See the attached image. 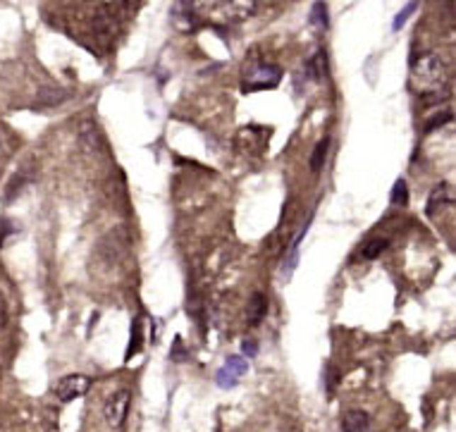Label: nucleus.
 Wrapping results in <instances>:
<instances>
[{
    "instance_id": "1",
    "label": "nucleus",
    "mask_w": 456,
    "mask_h": 432,
    "mask_svg": "<svg viewBox=\"0 0 456 432\" xmlns=\"http://www.w3.org/2000/svg\"><path fill=\"white\" fill-rule=\"evenodd\" d=\"M411 79L413 87H418L421 91L438 94L440 87L445 84V62L435 53H423L411 65Z\"/></svg>"
},
{
    "instance_id": "2",
    "label": "nucleus",
    "mask_w": 456,
    "mask_h": 432,
    "mask_svg": "<svg viewBox=\"0 0 456 432\" xmlns=\"http://www.w3.org/2000/svg\"><path fill=\"white\" fill-rule=\"evenodd\" d=\"M282 82V70L277 65H268V62H256L253 67L244 72V91L251 94V91H268L275 89L277 84Z\"/></svg>"
},
{
    "instance_id": "3",
    "label": "nucleus",
    "mask_w": 456,
    "mask_h": 432,
    "mask_svg": "<svg viewBox=\"0 0 456 432\" xmlns=\"http://www.w3.org/2000/svg\"><path fill=\"white\" fill-rule=\"evenodd\" d=\"M196 8H204V10H211L213 17L218 22H225V24H239V22H246L253 12H256V5L253 3H201Z\"/></svg>"
},
{
    "instance_id": "4",
    "label": "nucleus",
    "mask_w": 456,
    "mask_h": 432,
    "mask_svg": "<svg viewBox=\"0 0 456 432\" xmlns=\"http://www.w3.org/2000/svg\"><path fill=\"white\" fill-rule=\"evenodd\" d=\"M129 406H132V392L129 389H115L113 394L103 404V418L113 430H120L127 423Z\"/></svg>"
},
{
    "instance_id": "5",
    "label": "nucleus",
    "mask_w": 456,
    "mask_h": 432,
    "mask_svg": "<svg viewBox=\"0 0 456 432\" xmlns=\"http://www.w3.org/2000/svg\"><path fill=\"white\" fill-rule=\"evenodd\" d=\"M246 370H249V363L244 361V356H230L215 375V382H218V387L230 389L246 375Z\"/></svg>"
},
{
    "instance_id": "6",
    "label": "nucleus",
    "mask_w": 456,
    "mask_h": 432,
    "mask_svg": "<svg viewBox=\"0 0 456 432\" xmlns=\"http://www.w3.org/2000/svg\"><path fill=\"white\" fill-rule=\"evenodd\" d=\"M91 387V377L87 375H67L60 380V384L55 387V394L60 401H72V399L87 394Z\"/></svg>"
},
{
    "instance_id": "7",
    "label": "nucleus",
    "mask_w": 456,
    "mask_h": 432,
    "mask_svg": "<svg viewBox=\"0 0 456 432\" xmlns=\"http://www.w3.org/2000/svg\"><path fill=\"white\" fill-rule=\"evenodd\" d=\"M328 74H330L328 55H325V50L321 48L308 62H306V79L308 82H325L328 79Z\"/></svg>"
},
{
    "instance_id": "8",
    "label": "nucleus",
    "mask_w": 456,
    "mask_h": 432,
    "mask_svg": "<svg viewBox=\"0 0 456 432\" xmlns=\"http://www.w3.org/2000/svg\"><path fill=\"white\" fill-rule=\"evenodd\" d=\"M69 98V91L57 89V87H43L36 94V106L38 108H57Z\"/></svg>"
},
{
    "instance_id": "9",
    "label": "nucleus",
    "mask_w": 456,
    "mask_h": 432,
    "mask_svg": "<svg viewBox=\"0 0 456 432\" xmlns=\"http://www.w3.org/2000/svg\"><path fill=\"white\" fill-rule=\"evenodd\" d=\"M368 428H370V416L361 409H351L342 418L344 432H366Z\"/></svg>"
},
{
    "instance_id": "10",
    "label": "nucleus",
    "mask_w": 456,
    "mask_h": 432,
    "mask_svg": "<svg viewBox=\"0 0 456 432\" xmlns=\"http://www.w3.org/2000/svg\"><path fill=\"white\" fill-rule=\"evenodd\" d=\"M174 24H177L182 31H191L196 27V5L194 3L174 5Z\"/></svg>"
},
{
    "instance_id": "11",
    "label": "nucleus",
    "mask_w": 456,
    "mask_h": 432,
    "mask_svg": "<svg viewBox=\"0 0 456 432\" xmlns=\"http://www.w3.org/2000/svg\"><path fill=\"white\" fill-rule=\"evenodd\" d=\"M445 203H454V192H452V187H449V184H440V187L433 189V194H430L426 213L435 215L440 208H445Z\"/></svg>"
},
{
    "instance_id": "12",
    "label": "nucleus",
    "mask_w": 456,
    "mask_h": 432,
    "mask_svg": "<svg viewBox=\"0 0 456 432\" xmlns=\"http://www.w3.org/2000/svg\"><path fill=\"white\" fill-rule=\"evenodd\" d=\"M265 313H268V301H265L263 294H253L251 304H249V325L256 327L263 323Z\"/></svg>"
},
{
    "instance_id": "13",
    "label": "nucleus",
    "mask_w": 456,
    "mask_h": 432,
    "mask_svg": "<svg viewBox=\"0 0 456 432\" xmlns=\"http://www.w3.org/2000/svg\"><path fill=\"white\" fill-rule=\"evenodd\" d=\"M328 150H330V136H325V139L318 141V146L313 148V153H311L308 165H311L313 172H321V170H323L325 160H328Z\"/></svg>"
},
{
    "instance_id": "14",
    "label": "nucleus",
    "mask_w": 456,
    "mask_h": 432,
    "mask_svg": "<svg viewBox=\"0 0 456 432\" xmlns=\"http://www.w3.org/2000/svg\"><path fill=\"white\" fill-rule=\"evenodd\" d=\"M311 24L318 27L321 31H325L330 27V19H328V5L325 3H313V8H311Z\"/></svg>"
},
{
    "instance_id": "15",
    "label": "nucleus",
    "mask_w": 456,
    "mask_h": 432,
    "mask_svg": "<svg viewBox=\"0 0 456 432\" xmlns=\"http://www.w3.org/2000/svg\"><path fill=\"white\" fill-rule=\"evenodd\" d=\"M392 206H396V208H404L408 203V187H406V182L404 179H396V184H394V189H392Z\"/></svg>"
},
{
    "instance_id": "16",
    "label": "nucleus",
    "mask_w": 456,
    "mask_h": 432,
    "mask_svg": "<svg viewBox=\"0 0 456 432\" xmlns=\"http://www.w3.org/2000/svg\"><path fill=\"white\" fill-rule=\"evenodd\" d=\"M385 248H387V239H373L366 248H363V258H368V260L380 258Z\"/></svg>"
},
{
    "instance_id": "17",
    "label": "nucleus",
    "mask_w": 456,
    "mask_h": 432,
    "mask_svg": "<svg viewBox=\"0 0 456 432\" xmlns=\"http://www.w3.org/2000/svg\"><path fill=\"white\" fill-rule=\"evenodd\" d=\"M17 232V227H15V222L8 220V218H0V248H3L5 244V239L10 237V234H15Z\"/></svg>"
},
{
    "instance_id": "18",
    "label": "nucleus",
    "mask_w": 456,
    "mask_h": 432,
    "mask_svg": "<svg viewBox=\"0 0 456 432\" xmlns=\"http://www.w3.org/2000/svg\"><path fill=\"white\" fill-rule=\"evenodd\" d=\"M447 122H452V113H449V110H445V113H440V115H435L433 120H428L426 132H433V129H438V127H442V124H447Z\"/></svg>"
},
{
    "instance_id": "19",
    "label": "nucleus",
    "mask_w": 456,
    "mask_h": 432,
    "mask_svg": "<svg viewBox=\"0 0 456 432\" xmlns=\"http://www.w3.org/2000/svg\"><path fill=\"white\" fill-rule=\"evenodd\" d=\"M416 8H418V5H416V3H408L406 8H404V10L399 12V15H396V19H394V31H399V29L404 27V22H406V19L413 15Z\"/></svg>"
},
{
    "instance_id": "20",
    "label": "nucleus",
    "mask_w": 456,
    "mask_h": 432,
    "mask_svg": "<svg viewBox=\"0 0 456 432\" xmlns=\"http://www.w3.org/2000/svg\"><path fill=\"white\" fill-rule=\"evenodd\" d=\"M189 358V351L184 349V344H182V339H174V346H172V361L174 363H184Z\"/></svg>"
},
{
    "instance_id": "21",
    "label": "nucleus",
    "mask_w": 456,
    "mask_h": 432,
    "mask_svg": "<svg viewBox=\"0 0 456 432\" xmlns=\"http://www.w3.org/2000/svg\"><path fill=\"white\" fill-rule=\"evenodd\" d=\"M258 353V342L256 339H244V356L253 358Z\"/></svg>"
},
{
    "instance_id": "22",
    "label": "nucleus",
    "mask_w": 456,
    "mask_h": 432,
    "mask_svg": "<svg viewBox=\"0 0 456 432\" xmlns=\"http://www.w3.org/2000/svg\"><path fill=\"white\" fill-rule=\"evenodd\" d=\"M5 323H8V311H5V299L0 297V330L5 327Z\"/></svg>"
},
{
    "instance_id": "23",
    "label": "nucleus",
    "mask_w": 456,
    "mask_h": 432,
    "mask_svg": "<svg viewBox=\"0 0 456 432\" xmlns=\"http://www.w3.org/2000/svg\"><path fill=\"white\" fill-rule=\"evenodd\" d=\"M0 432H3V430H0Z\"/></svg>"
}]
</instances>
